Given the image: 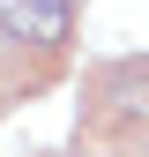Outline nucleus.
Instances as JSON below:
<instances>
[{"label":"nucleus","mask_w":149,"mask_h":157,"mask_svg":"<svg viewBox=\"0 0 149 157\" xmlns=\"http://www.w3.org/2000/svg\"><path fill=\"white\" fill-rule=\"evenodd\" d=\"M67 23H74L67 0H0V30L23 37V45H60Z\"/></svg>","instance_id":"nucleus-1"},{"label":"nucleus","mask_w":149,"mask_h":157,"mask_svg":"<svg viewBox=\"0 0 149 157\" xmlns=\"http://www.w3.org/2000/svg\"><path fill=\"white\" fill-rule=\"evenodd\" d=\"M104 97H112V120H149V67L134 60V67H119V75H112V82H104Z\"/></svg>","instance_id":"nucleus-2"}]
</instances>
